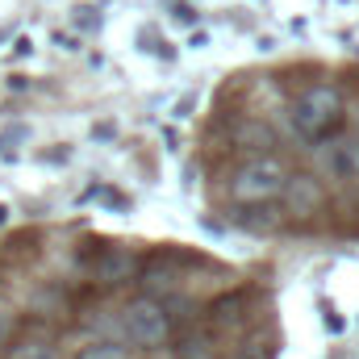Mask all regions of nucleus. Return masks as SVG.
Returning <instances> with one entry per match:
<instances>
[{"mask_svg": "<svg viewBox=\"0 0 359 359\" xmlns=\"http://www.w3.org/2000/svg\"><path fill=\"white\" fill-rule=\"evenodd\" d=\"M288 121L301 138L322 142L339 130L343 121V96L334 84H309L305 92H297V100L288 104Z\"/></svg>", "mask_w": 359, "mask_h": 359, "instance_id": "obj_1", "label": "nucleus"}, {"mask_svg": "<svg viewBox=\"0 0 359 359\" xmlns=\"http://www.w3.org/2000/svg\"><path fill=\"white\" fill-rule=\"evenodd\" d=\"M288 184V172L280 159H247L230 176V201L234 205H276Z\"/></svg>", "mask_w": 359, "mask_h": 359, "instance_id": "obj_2", "label": "nucleus"}, {"mask_svg": "<svg viewBox=\"0 0 359 359\" xmlns=\"http://www.w3.org/2000/svg\"><path fill=\"white\" fill-rule=\"evenodd\" d=\"M121 330L134 347H163L172 339V313L159 297H134L121 309Z\"/></svg>", "mask_w": 359, "mask_h": 359, "instance_id": "obj_3", "label": "nucleus"}, {"mask_svg": "<svg viewBox=\"0 0 359 359\" xmlns=\"http://www.w3.org/2000/svg\"><path fill=\"white\" fill-rule=\"evenodd\" d=\"M318 168H322V176H330V180H359V134L330 138L318 151Z\"/></svg>", "mask_w": 359, "mask_h": 359, "instance_id": "obj_4", "label": "nucleus"}, {"mask_svg": "<svg viewBox=\"0 0 359 359\" xmlns=\"http://www.w3.org/2000/svg\"><path fill=\"white\" fill-rule=\"evenodd\" d=\"M280 196H284L288 209H297V213H318L322 201H326V188H322L318 176H288V184H284Z\"/></svg>", "mask_w": 359, "mask_h": 359, "instance_id": "obj_5", "label": "nucleus"}, {"mask_svg": "<svg viewBox=\"0 0 359 359\" xmlns=\"http://www.w3.org/2000/svg\"><path fill=\"white\" fill-rule=\"evenodd\" d=\"M138 268V259L126 251V247H104L100 255H96V264H92V276L100 280V284H126L130 276Z\"/></svg>", "mask_w": 359, "mask_h": 359, "instance_id": "obj_6", "label": "nucleus"}, {"mask_svg": "<svg viewBox=\"0 0 359 359\" xmlns=\"http://www.w3.org/2000/svg\"><path fill=\"white\" fill-rule=\"evenodd\" d=\"M234 222L243 230H251V234H268V230L280 226V213H276V205H238Z\"/></svg>", "mask_w": 359, "mask_h": 359, "instance_id": "obj_7", "label": "nucleus"}, {"mask_svg": "<svg viewBox=\"0 0 359 359\" xmlns=\"http://www.w3.org/2000/svg\"><path fill=\"white\" fill-rule=\"evenodd\" d=\"M8 359H59L55 355V347L50 343H42V339H29V343H21V347H13Z\"/></svg>", "mask_w": 359, "mask_h": 359, "instance_id": "obj_8", "label": "nucleus"}, {"mask_svg": "<svg viewBox=\"0 0 359 359\" xmlns=\"http://www.w3.org/2000/svg\"><path fill=\"white\" fill-rule=\"evenodd\" d=\"M80 359H130V351L121 343H92L80 351Z\"/></svg>", "mask_w": 359, "mask_h": 359, "instance_id": "obj_9", "label": "nucleus"}, {"mask_svg": "<svg viewBox=\"0 0 359 359\" xmlns=\"http://www.w3.org/2000/svg\"><path fill=\"white\" fill-rule=\"evenodd\" d=\"M180 359H213V347L201 339V343H188L184 351H180Z\"/></svg>", "mask_w": 359, "mask_h": 359, "instance_id": "obj_10", "label": "nucleus"}, {"mask_svg": "<svg viewBox=\"0 0 359 359\" xmlns=\"http://www.w3.org/2000/svg\"><path fill=\"white\" fill-rule=\"evenodd\" d=\"M8 334H13V313H8V309L0 305V347L8 343Z\"/></svg>", "mask_w": 359, "mask_h": 359, "instance_id": "obj_11", "label": "nucleus"}, {"mask_svg": "<svg viewBox=\"0 0 359 359\" xmlns=\"http://www.w3.org/2000/svg\"><path fill=\"white\" fill-rule=\"evenodd\" d=\"M4 222H8V209H4V205H0V226H4Z\"/></svg>", "mask_w": 359, "mask_h": 359, "instance_id": "obj_12", "label": "nucleus"}, {"mask_svg": "<svg viewBox=\"0 0 359 359\" xmlns=\"http://www.w3.org/2000/svg\"><path fill=\"white\" fill-rule=\"evenodd\" d=\"M151 359H172V355H151Z\"/></svg>", "mask_w": 359, "mask_h": 359, "instance_id": "obj_13", "label": "nucleus"}]
</instances>
